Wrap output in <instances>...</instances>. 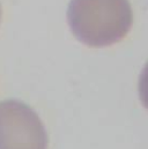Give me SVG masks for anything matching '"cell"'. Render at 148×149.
I'll use <instances>...</instances> for the list:
<instances>
[{"instance_id": "cell-2", "label": "cell", "mask_w": 148, "mask_h": 149, "mask_svg": "<svg viewBox=\"0 0 148 149\" xmlns=\"http://www.w3.org/2000/svg\"><path fill=\"white\" fill-rule=\"evenodd\" d=\"M47 134L37 113L16 100L0 102V149H47Z\"/></svg>"}, {"instance_id": "cell-3", "label": "cell", "mask_w": 148, "mask_h": 149, "mask_svg": "<svg viewBox=\"0 0 148 149\" xmlns=\"http://www.w3.org/2000/svg\"><path fill=\"white\" fill-rule=\"evenodd\" d=\"M0 19H1V6H0Z\"/></svg>"}, {"instance_id": "cell-1", "label": "cell", "mask_w": 148, "mask_h": 149, "mask_svg": "<svg viewBox=\"0 0 148 149\" xmlns=\"http://www.w3.org/2000/svg\"><path fill=\"white\" fill-rule=\"evenodd\" d=\"M67 21L80 42L102 47L126 37L133 24V10L128 0H71Z\"/></svg>"}]
</instances>
